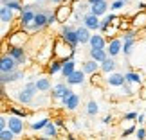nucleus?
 Returning a JSON list of instances; mask_svg holds the SVG:
<instances>
[{
  "instance_id": "obj_1",
  "label": "nucleus",
  "mask_w": 146,
  "mask_h": 140,
  "mask_svg": "<svg viewBox=\"0 0 146 140\" xmlns=\"http://www.w3.org/2000/svg\"><path fill=\"white\" fill-rule=\"evenodd\" d=\"M60 40L65 43L69 49L72 50H78V38H76V27H72L70 24H63L61 25V31H60Z\"/></svg>"
},
{
  "instance_id": "obj_2",
  "label": "nucleus",
  "mask_w": 146,
  "mask_h": 140,
  "mask_svg": "<svg viewBox=\"0 0 146 140\" xmlns=\"http://www.w3.org/2000/svg\"><path fill=\"white\" fill-rule=\"evenodd\" d=\"M52 58L54 59H60V61H65V59H70L76 56V50H72L65 45L63 41L60 40V38H56V40L52 41Z\"/></svg>"
},
{
  "instance_id": "obj_3",
  "label": "nucleus",
  "mask_w": 146,
  "mask_h": 140,
  "mask_svg": "<svg viewBox=\"0 0 146 140\" xmlns=\"http://www.w3.org/2000/svg\"><path fill=\"white\" fill-rule=\"evenodd\" d=\"M50 11H52V9L42 7V9L35 14V18H33V24L27 27L25 31H29V32H40V31H43V29L47 27V16H49Z\"/></svg>"
},
{
  "instance_id": "obj_4",
  "label": "nucleus",
  "mask_w": 146,
  "mask_h": 140,
  "mask_svg": "<svg viewBox=\"0 0 146 140\" xmlns=\"http://www.w3.org/2000/svg\"><path fill=\"white\" fill-rule=\"evenodd\" d=\"M50 99L52 101H60V103H63L65 99H69L74 90H72L70 86H67V83H56V85L50 88Z\"/></svg>"
},
{
  "instance_id": "obj_5",
  "label": "nucleus",
  "mask_w": 146,
  "mask_h": 140,
  "mask_svg": "<svg viewBox=\"0 0 146 140\" xmlns=\"http://www.w3.org/2000/svg\"><path fill=\"white\" fill-rule=\"evenodd\" d=\"M36 93H38V92H36L35 81H27V83H25V86L18 92L16 99H18V103H20V104H33V101H35Z\"/></svg>"
},
{
  "instance_id": "obj_6",
  "label": "nucleus",
  "mask_w": 146,
  "mask_h": 140,
  "mask_svg": "<svg viewBox=\"0 0 146 140\" xmlns=\"http://www.w3.org/2000/svg\"><path fill=\"white\" fill-rule=\"evenodd\" d=\"M7 56L16 63V66H22V65H27L29 59H27V52L24 47H9L7 49Z\"/></svg>"
},
{
  "instance_id": "obj_7",
  "label": "nucleus",
  "mask_w": 146,
  "mask_h": 140,
  "mask_svg": "<svg viewBox=\"0 0 146 140\" xmlns=\"http://www.w3.org/2000/svg\"><path fill=\"white\" fill-rule=\"evenodd\" d=\"M5 128H7V129L13 133L15 137H18V135H22V133H24V128H25L24 119H20V117H15V115H9L7 120H5Z\"/></svg>"
},
{
  "instance_id": "obj_8",
  "label": "nucleus",
  "mask_w": 146,
  "mask_h": 140,
  "mask_svg": "<svg viewBox=\"0 0 146 140\" xmlns=\"http://www.w3.org/2000/svg\"><path fill=\"white\" fill-rule=\"evenodd\" d=\"M70 14H72V5H70V4H60L58 7L54 9L56 22H60L61 25L67 24V22L70 20Z\"/></svg>"
},
{
  "instance_id": "obj_9",
  "label": "nucleus",
  "mask_w": 146,
  "mask_h": 140,
  "mask_svg": "<svg viewBox=\"0 0 146 140\" xmlns=\"http://www.w3.org/2000/svg\"><path fill=\"white\" fill-rule=\"evenodd\" d=\"M121 45H123V40L121 38H112V40H106V47H105V52L108 58L115 59L117 56L121 54Z\"/></svg>"
},
{
  "instance_id": "obj_10",
  "label": "nucleus",
  "mask_w": 146,
  "mask_h": 140,
  "mask_svg": "<svg viewBox=\"0 0 146 140\" xmlns=\"http://www.w3.org/2000/svg\"><path fill=\"white\" fill-rule=\"evenodd\" d=\"M18 66L13 59L9 58L7 54H2L0 56V76H5V74H11V72H15Z\"/></svg>"
},
{
  "instance_id": "obj_11",
  "label": "nucleus",
  "mask_w": 146,
  "mask_h": 140,
  "mask_svg": "<svg viewBox=\"0 0 146 140\" xmlns=\"http://www.w3.org/2000/svg\"><path fill=\"white\" fill-rule=\"evenodd\" d=\"M123 76H125V83H126V85H133V86H139V88H141L143 81H144L143 74H141V72H135V70H128Z\"/></svg>"
},
{
  "instance_id": "obj_12",
  "label": "nucleus",
  "mask_w": 146,
  "mask_h": 140,
  "mask_svg": "<svg viewBox=\"0 0 146 140\" xmlns=\"http://www.w3.org/2000/svg\"><path fill=\"white\" fill-rule=\"evenodd\" d=\"M105 83L112 88H121L125 85V76H123L121 72H112V74H108L105 77Z\"/></svg>"
},
{
  "instance_id": "obj_13",
  "label": "nucleus",
  "mask_w": 146,
  "mask_h": 140,
  "mask_svg": "<svg viewBox=\"0 0 146 140\" xmlns=\"http://www.w3.org/2000/svg\"><path fill=\"white\" fill-rule=\"evenodd\" d=\"M65 79H67V86L72 88V86H81L83 83L87 81V76L83 74L81 70H74L69 77H65Z\"/></svg>"
},
{
  "instance_id": "obj_14",
  "label": "nucleus",
  "mask_w": 146,
  "mask_h": 140,
  "mask_svg": "<svg viewBox=\"0 0 146 140\" xmlns=\"http://www.w3.org/2000/svg\"><path fill=\"white\" fill-rule=\"evenodd\" d=\"M80 104H81V97L74 92L69 99H65L63 103H61V108L67 110V111H76L78 108H80Z\"/></svg>"
},
{
  "instance_id": "obj_15",
  "label": "nucleus",
  "mask_w": 146,
  "mask_h": 140,
  "mask_svg": "<svg viewBox=\"0 0 146 140\" xmlns=\"http://www.w3.org/2000/svg\"><path fill=\"white\" fill-rule=\"evenodd\" d=\"M81 24H83V27H85V29H88L90 32H92V31H99V18H98V16H94V14H90V13L83 14Z\"/></svg>"
},
{
  "instance_id": "obj_16",
  "label": "nucleus",
  "mask_w": 146,
  "mask_h": 140,
  "mask_svg": "<svg viewBox=\"0 0 146 140\" xmlns=\"http://www.w3.org/2000/svg\"><path fill=\"white\" fill-rule=\"evenodd\" d=\"M22 77H25V72L16 68L15 72H11V74L0 76V85H4V86H5V85H9V83H16V81H20Z\"/></svg>"
},
{
  "instance_id": "obj_17",
  "label": "nucleus",
  "mask_w": 146,
  "mask_h": 140,
  "mask_svg": "<svg viewBox=\"0 0 146 140\" xmlns=\"http://www.w3.org/2000/svg\"><path fill=\"white\" fill-rule=\"evenodd\" d=\"M35 86H36V92L38 93H49L50 88H52V83L47 76H40L38 79L35 81Z\"/></svg>"
},
{
  "instance_id": "obj_18",
  "label": "nucleus",
  "mask_w": 146,
  "mask_h": 140,
  "mask_svg": "<svg viewBox=\"0 0 146 140\" xmlns=\"http://www.w3.org/2000/svg\"><path fill=\"white\" fill-rule=\"evenodd\" d=\"M87 45H90V49H98V50H105L106 47V38L103 34H90Z\"/></svg>"
},
{
  "instance_id": "obj_19",
  "label": "nucleus",
  "mask_w": 146,
  "mask_h": 140,
  "mask_svg": "<svg viewBox=\"0 0 146 140\" xmlns=\"http://www.w3.org/2000/svg\"><path fill=\"white\" fill-rule=\"evenodd\" d=\"M88 13L94 14V16H98V18H101V16H105L106 13H108V2H99V4H94L88 7Z\"/></svg>"
},
{
  "instance_id": "obj_20",
  "label": "nucleus",
  "mask_w": 146,
  "mask_h": 140,
  "mask_svg": "<svg viewBox=\"0 0 146 140\" xmlns=\"http://www.w3.org/2000/svg\"><path fill=\"white\" fill-rule=\"evenodd\" d=\"M81 72H83L85 76L96 74V72H99V63H96V61H92V59L81 61Z\"/></svg>"
},
{
  "instance_id": "obj_21",
  "label": "nucleus",
  "mask_w": 146,
  "mask_h": 140,
  "mask_svg": "<svg viewBox=\"0 0 146 140\" xmlns=\"http://www.w3.org/2000/svg\"><path fill=\"white\" fill-rule=\"evenodd\" d=\"M99 70L106 76L112 74V72H117V61L112 59V58H106L103 63H99Z\"/></svg>"
},
{
  "instance_id": "obj_22",
  "label": "nucleus",
  "mask_w": 146,
  "mask_h": 140,
  "mask_svg": "<svg viewBox=\"0 0 146 140\" xmlns=\"http://www.w3.org/2000/svg\"><path fill=\"white\" fill-rule=\"evenodd\" d=\"M74 70H76V59H74V58L61 61V72H60V74L63 76V77H69Z\"/></svg>"
},
{
  "instance_id": "obj_23",
  "label": "nucleus",
  "mask_w": 146,
  "mask_h": 140,
  "mask_svg": "<svg viewBox=\"0 0 146 140\" xmlns=\"http://www.w3.org/2000/svg\"><path fill=\"white\" fill-rule=\"evenodd\" d=\"M130 25H132V29H135V31H139V29H143V27H146V11L144 13H139L132 18V22H130Z\"/></svg>"
},
{
  "instance_id": "obj_24",
  "label": "nucleus",
  "mask_w": 146,
  "mask_h": 140,
  "mask_svg": "<svg viewBox=\"0 0 146 140\" xmlns=\"http://www.w3.org/2000/svg\"><path fill=\"white\" fill-rule=\"evenodd\" d=\"M76 38H78V43H81V45H87L88 40H90V31L85 29L83 25L76 27Z\"/></svg>"
},
{
  "instance_id": "obj_25",
  "label": "nucleus",
  "mask_w": 146,
  "mask_h": 140,
  "mask_svg": "<svg viewBox=\"0 0 146 140\" xmlns=\"http://www.w3.org/2000/svg\"><path fill=\"white\" fill-rule=\"evenodd\" d=\"M42 133H43V137H45V138H50V140H54L56 137L60 135V133H58V128L54 126V122H52V120H49V122H47V126L42 129Z\"/></svg>"
},
{
  "instance_id": "obj_26",
  "label": "nucleus",
  "mask_w": 146,
  "mask_h": 140,
  "mask_svg": "<svg viewBox=\"0 0 146 140\" xmlns=\"http://www.w3.org/2000/svg\"><path fill=\"white\" fill-rule=\"evenodd\" d=\"M115 18H117V14H115V13H110V14L106 13V14L103 16V20H99V31L105 34V31L112 25V22H114Z\"/></svg>"
},
{
  "instance_id": "obj_27",
  "label": "nucleus",
  "mask_w": 146,
  "mask_h": 140,
  "mask_svg": "<svg viewBox=\"0 0 146 140\" xmlns=\"http://www.w3.org/2000/svg\"><path fill=\"white\" fill-rule=\"evenodd\" d=\"M88 56H90L88 59L96 61V63H103V61H105L106 58H108L105 50H98V49H88Z\"/></svg>"
},
{
  "instance_id": "obj_28",
  "label": "nucleus",
  "mask_w": 146,
  "mask_h": 140,
  "mask_svg": "<svg viewBox=\"0 0 146 140\" xmlns=\"http://www.w3.org/2000/svg\"><path fill=\"white\" fill-rule=\"evenodd\" d=\"M15 20V13L11 9H7L5 5H0V22L2 24H11Z\"/></svg>"
},
{
  "instance_id": "obj_29",
  "label": "nucleus",
  "mask_w": 146,
  "mask_h": 140,
  "mask_svg": "<svg viewBox=\"0 0 146 140\" xmlns=\"http://www.w3.org/2000/svg\"><path fill=\"white\" fill-rule=\"evenodd\" d=\"M60 72H61V61L52 58L47 63V74L49 76H56V74H60Z\"/></svg>"
},
{
  "instance_id": "obj_30",
  "label": "nucleus",
  "mask_w": 146,
  "mask_h": 140,
  "mask_svg": "<svg viewBox=\"0 0 146 140\" xmlns=\"http://www.w3.org/2000/svg\"><path fill=\"white\" fill-rule=\"evenodd\" d=\"M50 120V117L49 115H45V117H42V119H38V120H33L31 122V129L33 131H42L43 128L47 126V122Z\"/></svg>"
},
{
  "instance_id": "obj_31",
  "label": "nucleus",
  "mask_w": 146,
  "mask_h": 140,
  "mask_svg": "<svg viewBox=\"0 0 146 140\" xmlns=\"http://www.w3.org/2000/svg\"><path fill=\"white\" fill-rule=\"evenodd\" d=\"M98 113H99V104H98L94 99H90V101L87 103V115H88V117H96Z\"/></svg>"
},
{
  "instance_id": "obj_32",
  "label": "nucleus",
  "mask_w": 146,
  "mask_h": 140,
  "mask_svg": "<svg viewBox=\"0 0 146 140\" xmlns=\"http://www.w3.org/2000/svg\"><path fill=\"white\" fill-rule=\"evenodd\" d=\"M130 4V0H114L108 7H110V11L112 13H115V11H119V9H123V7H126V5Z\"/></svg>"
},
{
  "instance_id": "obj_33",
  "label": "nucleus",
  "mask_w": 146,
  "mask_h": 140,
  "mask_svg": "<svg viewBox=\"0 0 146 140\" xmlns=\"http://www.w3.org/2000/svg\"><path fill=\"white\" fill-rule=\"evenodd\" d=\"M5 7L11 9L13 13H22V7H24V4H22V2H9V4H5Z\"/></svg>"
},
{
  "instance_id": "obj_34",
  "label": "nucleus",
  "mask_w": 146,
  "mask_h": 140,
  "mask_svg": "<svg viewBox=\"0 0 146 140\" xmlns=\"http://www.w3.org/2000/svg\"><path fill=\"white\" fill-rule=\"evenodd\" d=\"M121 93L125 95V97H133V95H135V90H133L130 85H126V83H125V85L121 86Z\"/></svg>"
},
{
  "instance_id": "obj_35",
  "label": "nucleus",
  "mask_w": 146,
  "mask_h": 140,
  "mask_svg": "<svg viewBox=\"0 0 146 140\" xmlns=\"http://www.w3.org/2000/svg\"><path fill=\"white\" fill-rule=\"evenodd\" d=\"M135 129H137V124H130V126H126L125 129H123V138H126V137H130V135H133L135 133Z\"/></svg>"
},
{
  "instance_id": "obj_36",
  "label": "nucleus",
  "mask_w": 146,
  "mask_h": 140,
  "mask_svg": "<svg viewBox=\"0 0 146 140\" xmlns=\"http://www.w3.org/2000/svg\"><path fill=\"white\" fill-rule=\"evenodd\" d=\"M135 138L137 140H146V128L144 126H137V129H135Z\"/></svg>"
},
{
  "instance_id": "obj_37",
  "label": "nucleus",
  "mask_w": 146,
  "mask_h": 140,
  "mask_svg": "<svg viewBox=\"0 0 146 140\" xmlns=\"http://www.w3.org/2000/svg\"><path fill=\"white\" fill-rule=\"evenodd\" d=\"M11 115H15V117H20V119H25L27 117V111L25 110H20V108H11Z\"/></svg>"
},
{
  "instance_id": "obj_38",
  "label": "nucleus",
  "mask_w": 146,
  "mask_h": 140,
  "mask_svg": "<svg viewBox=\"0 0 146 140\" xmlns=\"http://www.w3.org/2000/svg\"><path fill=\"white\" fill-rule=\"evenodd\" d=\"M15 138H16V137L7 129V128H5L4 131H0V140H15Z\"/></svg>"
},
{
  "instance_id": "obj_39",
  "label": "nucleus",
  "mask_w": 146,
  "mask_h": 140,
  "mask_svg": "<svg viewBox=\"0 0 146 140\" xmlns=\"http://www.w3.org/2000/svg\"><path fill=\"white\" fill-rule=\"evenodd\" d=\"M135 119H137V111H128V113L123 115V120L125 122H135Z\"/></svg>"
},
{
  "instance_id": "obj_40",
  "label": "nucleus",
  "mask_w": 146,
  "mask_h": 140,
  "mask_svg": "<svg viewBox=\"0 0 146 140\" xmlns=\"http://www.w3.org/2000/svg\"><path fill=\"white\" fill-rule=\"evenodd\" d=\"M50 120L54 122V126L58 128V129H60V128H61V129L65 128V119H63V117H56V119H50Z\"/></svg>"
},
{
  "instance_id": "obj_41",
  "label": "nucleus",
  "mask_w": 146,
  "mask_h": 140,
  "mask_svg": "<svg viewBox=\"0 0 146 140\" xmlns=\"http://www.w3.org/2000/svg\"><path fill=\"white\" fill-rule=\"evenodd\" d=\"M54 24H56V16H54V11H50L49 16H47V27L54 25Z\"/></svg>"
},
{
  "instance_id": "obj_42",
  "label": "nucleus",
  "mask_w": 146,
  "mask_h": 140,
  "mask_svg": "<svg viewBox=\"0 0 146 140\" xmlns=\"http://www.w3.org/2000/svg\"><path fill=\"white\" fill-rule=\"evenodd\" d=\"M144 122H146V115H144V113H137V119H135V124H137V126H143V124H144Z\"/></svg>"
},
{
  "instance_id": "obj_43",
  "label": "nucleus",
  "mask_w": 146,
  "mask_h": 140,
  "mask_svg": "<svg viewBox=\"0 0 146 140\" xmlns=\"http://www.w3.org/2000/svg\"><path fill=\"white\" fill-rule=\"evenodd\" d=\"M99 81H101V74H99V72H96V74L90 76V83H92V85H98Z\"/></svg>"
},
{
  "instance_id": "obj_44",
  "label": "nucleus",
  "mask_w": 146,
  "mask_h": 140,
  "mask_svg": "<svg viewBox=\"0 0 146 140\" xmlns=\"http://www.w3.org/2000/svg\"><path fill=\"white\" fill-rule=\"evenodd\" d=\"M101 122H103L105 126L112 124V122H114V115H112V113H110V115H105V117H103V120H101Z\"/></svg>"
},
{
  "instance_id": "obj_45",
  "label": "nucleus",
  "mask_w": 146,
  "mask_h": 140,
  "mask_svg": "<svg viewBox=\"0 0 146 140\" xmlns=\"http://www.w3.org/2000/svg\"><path fill=\"white\" fill-rule=\"evenodd\" d=\"M5 120H7V117H5V115H0V131L5 129Z\"/></svg>"
},
{
  "instance_id": "obj_46",
  "label": "nucleus",
  "mask_w": 146,
  "mask_h": 140,
  "mask_svg": "<svg viewBox=\"0 0 146 140\" xmlns=\"http://www.w3.org/2000/svg\"><path fill=\"white\" fill-rule=\"evenodd\" d=\"M139 99L146 101V88H144V86H141V92H139Z\"/></svg>"
},
{
  "instance_id": "obj_47",
  "label": "nucleus",
  "mask_w": 146,
  "mask_h": 140,
  "mask_svg": "<svg viewBox=\"0 0 146 140\" xmlns=\"http://www.w3.org/2000/svg\"><path fill=\"white\" fill-rule=\"evenodd\" d=\"M65 140H80V138H78L74 133H67V138H65Z\"/></svg>"
},
{
  "instance_id": "obj_48",
  "label": "nucleus",
  "mask_w": 146,
  "mask_h": 140,
  "mask_svg": "<svg viewBox=\"0 0 146 140\" xmlns=\"http://www.w3.org/2000/svg\"><path fill=\"white\" fill-rule=\"evenodd\" d=\"M50 4H54V5H60V4H65V0H49Z\"/></svg>"
},
{
  "instance_id": "obj_49",
  "label": "nucleus",
  "mask_w": 146,
  "mask_h": 140,
  "mask_svg": "<svg viewBox=\"0 0 146 140\" xmlns=\"http://www.w3.org/2000/svg\"><path fill=\"white\" fill-rule=\"evenodd\" d=\"M139 11H141V13H144V11H146V2H141V4H139Z\"/></svg>"
},
{
  "instance_id": "obj_50",
  "label": "nucleus",
  "mask_w": 146,
  "mask_h": 140,
  "mask_svg": "<svg viewBox=\"0 0 146 140\" xmlns=\"http://www.w3.org/2000/svg\"><path fill=\"white\" fill-rule=\"evenodd\" d=\"M88 5H94V4H99V2H105V0H87Z\"/></svg>"
},
{
  "instance_id": "obj_51",
  "label": "nucleus",
  "mask_w": 146,
  "mask_h": 140,
  "mask_svg": "<svg viewBox=\"0 0 146 140\" xmlns=\"http://www.w3.org/2000/svg\"><path fill=\"white\" fill-rule=\"evenodd\" d=\"M2 2V5H5V4H9V2H20V0H0Z\"/></svg>"
},
{
  "instance_id": "obj_52",
  "label": "nucleus",
  "mask_w": 146,
  "mask_h": 140,
  "mask_svg": "<svg viewBox=\"0 0 146 140\" xmlns=\"http://www.w3.org/2000/svg\"><path fill=\"white\" fill-rule=\"evenodd\" d=\"M42 2H45V0H33V4H42Z\"/></svg>"
},
{
  "instance_id": "obj_53",
  "label": "nucleus",
  "mask_w": 146,
  "mask_h": 140,
  "mask_svg": "<svg viewBox=\"0 0 146 140\" xmlns=\"http://www.w3.org/2000/svg\"><path fill=\"white\" fill-rule=\"evenodd\" d=\"M36 140H50V138H45V137H40V138H36Z\"/></svg>"
},
{
  "instance_id": "obj_54",
  "label": "nucleus",
  "mask_w": 146,
  "mask_h": 140,
  "mask_svg": "<svg viewBox=\"0 0 146 140\" xmlns=\"http://www.w3.org/2000/svg\"><path fill=\"white\" fill-rule=\"evenodd\" d=\"M103 140H105V138H103Z\"/></svg>"
}]
</instances>
